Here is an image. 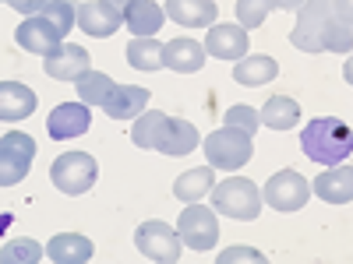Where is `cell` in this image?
Returning a JSON list of instances; mask_svg holds the SVG:
<instances>
[{
	"label": "cell",
	"mask_w": 353,
	"mask_h": 264,
	"mask_svg": "<svg viewBox=\"0 0 353 264\" xmlns=\"http://www.w3.org/2000/svg\"><path fill=\"white\" fill-rule=\"evenodd\" d=\"M304 4H307V0H269L272 11H290V14H297Z\"/></svg>",
	"instance_id": "obj_34"
},
{
	"label": "cell",
	"mask_w": 353,
	"mask_h": 264,
	"mask_svg": "<svg viewBox=\"0 0 353 264\" xmlns=\"http://www.w3.org/2000/svg\"><path fill=\"white\" fill-rule=\"evenodd\" d=\"M301 120V102L290 96H272L261 106V124L269 131H293Z\"/></svg>",
	"instance_id": "obj_24"
},
{
	"label": "cell",
	"mask_w": 353,
	"mask_h": 264,
	"mask_svg": "<svg viewBox=\"0 0 353 264\" xmlns=\"http://www.w3.org/2000/svg\"><path fill=\"white\" fill-rule=\"evenodd\" d=\"M223 120H226V127H237V131H248L251 138H254V131H258V124H261V113H254L251 106H230L226 113H223Z\"/></svg>",
	"instance_id": "obj_29"
},
{
	"label": "cell",
	"mask_w": 353,
	"mask_h": 264,
	"mask_svg": "<svg viewBox=\"0 0 353 264\" xmlns=\"http://www.w3.org/2000/svg\"><path fill=\"white\" fill-rule=\"evenodd\" d=\"M124 25V14L117 11L110 0H88V4H78V28L96 39H110L117 28Z\"/></svg>",
	"instance_id": "obj_14"
},
{
	"label": "cell",
	"mask_w": 353,
	"mask_h": 264,
	"mask_svg": "<svg viewBox=\"0 0 353 264\" xmlns=\"http://www.w3.org/2000/svg\"><path fill=\"white\" fill-rule=\"evenodd\" d=\"M269 0H237V18L244 28H258L265 18H269Z\"/></svg>",
	"instance_id": "obj_30"
},
{
	"label": "cell",
	"mask_w": 353,
	"mask_h": 264,
	"mask_svg": "<svg viewBox=\"0 0 353 264\" xmlns=\"http://www.w3.org/2000/svg\"><path fill=\"white\" fill-rule=\"evenodd\" d=\"M311 190L321 197V201H329V204H346L353 201V166H329V169H321L314 176V184Z\"/></svg>",
	"instance_id": "obj_17"
},
{
	"label": "cell",
	"mask_w": 353,
	"mask_h": 264,
	"mask_svg": "<svg viewBox=\"0 0 353 264\" xmlns=\"http://www.w3.org/2000/svg\"><path fill=\"white\" fill-rule=\"evenodd\" d=\"M131 141L138 148H152V152H163V155H191L201 138L194 131V124L188 120H176V116H166L159 109H145L134 127H131Z\"/></svg>",
	"instance_id": "obj_2"
},
{
	"label": "cell",
	"mask_w": 353,
	"mask_h": 264,
	"mask_svg": "<svg viewBox=\"0 0 353 264\" xmlns=\"http://www.w3.org/2000/svg\"><path fill=\"white\" fill-rule=\"evenodd\" d=\"M110 4H113V8H117V11H121V14H124V8H128V4H131V0H110Z\"/></svg>",
	"instance_id": "obj_36"
},
{
	"label": "cell",
	"mask_w": 353,
	"mask_h": 264,
	"mask_svg": "<svg viewBox=\"0 0 353 264\" xmlns=\"http://www.w3.org/2000/svg\"><path fill=\"white\" fill-rule=\"evenodd\" d=\"M219 14L216 0H166V18L184 28H212Z\"/></svg>",
	"instance_id": "obj_18"
},
{
	"label": "cell",
	"mask_w": 353,
	"mask_h": 264,
	"mask_svg": "<svg viewBox=\"0 0 353 264\" xmlns=\"http://www.w3.org/2000/svg\"><path fill=\"white\" fill-rule=\"evenodd\" d=\"M212 190V166H198V169H188L181 180L173 184V197L181 204H194L201 197H209Z\"/></svg>",
	"instance_id": "obj_25"
},
{
	"label": "cell",
	"mask_w": 353,
	"mask_h": 264,
	"mask_svg": "<svg viewBox=\"0 0 353 264\" xmlns=\"http://www.w3.org/2000/svg\"><path fill=\"white\" fill-rule=\"evenodd\" d=\"M332 11H336L339 21L353 25V0H332Z\"/></svg>",
	"instance_id": "obj_33"
},
{
	"label": "cell",
	"mask_w": 353,
	"mask_h": 264,
	"mask_svg": "<svg viewBox=\"0 0 353 264\" xmlns=\"http://www.w3.org/2000/svg\"><path fill=\"white\" fill-rule=\"evenodd\" d=\"M149 99L152 92L149 88H138V85H113L110 88V96L103 99V113L113 116V120H134L138 113L149 109Z\"/></svg>",
	"instance_id": "obj_15"
},
{
	"label": "cell",
	"mask_w": 353,
	"mask_h": 264,
	"mask_svg": "<svg viewBox=\"0 0 353 264\" xmlns=\"http://www.w3.org/2000/svg\"><path fill=\"white\" fill-rule=\"evenodd\" d=\"M39 257H43V247L36 240H8L4 250H0L4 264H36Z\"/></svg>",
	"instance_id": "obj_28"
},
{
	"label": "cell",
	"mask_w": 353,
	"mask_h": 264,
	"mask_svg": "<svg viewBox=\"0 0 353 264\" xmlns=\"http://www.w3.org/2000/svg\"><path fill=\"white\" fill-rule=\"evenodd\" d=\"M4 4L14 8V11H21V14L28 18V14H39V11L50 4V0H4Z\"/></svg>",
	"instance_id": "obj_32"
},
{
	"label": "cell",
	"mask_w": 353,
	"mask_h": 264,
	"mask_svg": "<svg viewBox=\"0 0 353 264\" xmlns=\"http://www.w3.org/2000/svg\"><path fill=\"white\" fill-rule=\"evenodd\" d=\"M74 21H78V8L71 4V0H50L39 14H28V18L18 25L14 43H18L25 53L46 56V53H53L57 46L64 43V36L71 32Z\"/></svg>",
	"instance_id": "obj_3"
},
{
	"label": "cell",
	"mask_w": 353,
	"mask_h": 264,
	"mask_svg": "<svg viewBox=\"0 0 353 264\" xmlns=\"http://www.w3.org/2000/svg\"><path fill=\"white\" fill-rule=\"evenodd\" d=\"M163 67L176 71V74H194L205 67V46L181 36V39H170L163 46Z\"/></svg>",
	"instance_id": "obj_19"
},
{
	"label": "cell",
	"mask_w": 353,
	"mask_h": 264,
	"mask_svg": "<svg viewBox=\"0 0 353 264\" xmlns=\"http://www.w3.org/2000/svg\"><path fill=\"white\" fill-rule=\"evenodd\" d=\"M36 159V141L21 134V131H11L0 138V184L4 187H14L25 180L28 166Z\"/></svg>",
	"instance_id": "obj_10"
},
{
	"label": "cell",
	"mask_w": 353,
	"mask_h": 264,
	"mask_svg": "<svg viewBox=\"0 0 353 264\" xmlns=\"http://www.w3.org/2000/svg\"><path fill=\"white\" fill-rule=\"evenodd\" d=\"M113 85H117V81H113L110 74H103V71H88V74H81V78L74 81L78 99H81L85 106H103V99L110 96Z\"/></svg>",
	"instance_id": "obj_27"
},
{
	"label": "cell",
	"mask_w": 353,
	"mask_h": 264,
	"mask_svg": "<svg viewBox=\"0 0 353 264\" xmlns=\"http://www.w3.org/2000/svg\"><path fill=\"white\" fill-rule=\"evenodd\" d=\"M181 232L170 229L166 222L152 219V222H141L134 232V247L145 261H156V264H173L181 257Z\"/></svg>",
	"instance_id": "obj_8"
},
{
	"label": "cell",
	"mask_w": 353,
	"mask_h": 264,
	"mask_svg": "<svg viewBox=\"0 0 353 264\" xmlns=\"http://www.w3.org/2000/svg\"><path fill=\"white\" fill-rule=\"evenodd\" d=\"M176 232H181L184 247L191 250H212L216 240H219V219L212 208H205V204H188L181 212V222H176Z\"/></svg>",
	"instance_id": "obj_11"
},
{
	"label": "cell",
	"mask_w": 353,
	"mask_h": 264,
	"mask_svg": "<svg viewBox=\"0 0 353 264\" xmlns=\"http://www.w3.org/2000/svg\"><path fill=\"white\" fill-rule=\"evenodd\" d=\"M205 53L216 60H241L248 53V28L244 25H212L205 36Z\"/></svg>",
	"instance_id": "obj_16"
},
{
	"label": "cell",
	"mask_w": 353,
	"mask_h": 264,
	"mask_svg": "<svg viewBox=\"0 0 353 264\" xmlns=\"http://www.w3.org/2000/svg\"><path fill=\"white\" fill-rule=\"evenodd\" d=\"M261 197L269 201V208H276V212H301L311 197V184L297 169H279L276 176H269Z\"/></svg>",
	"instance_id": "obj_9"
},
{
	"label": "cell",
	"mask_w": 353,
	"mask_h": 264,
	"mask_svg": "<svg viewBox=\"0 0 353 264\" xmlns=\"http://www.w3.org/2000/svg\"><path fill=\"white\" fill-rule=\"evenodd\" d=\"M201 148H205V159H209L212 169H241L254 155V141H251L248 131H237V127L223 124L219 131H212L201 141Z\"/></svg>",
	"instance_id": "obj_6"
},
{
	"label": "cell",
	"mask_w": 353,
	"mask_h": 264,
	"mask_svg": "<svg viewBox=\"0 0 353 264\" xmlns=\"http://www.w3.org/2000/svg\"><path fill=\"white\" fill-rule=\"evenodd\" d=\"M88 127H92V113L88 106L78 99V102H61L50 116H46V134L53 141H71V138H81Z\"/></svg>",
	"instance_id": "obj_12"
},
{
	"label": "cell",
	"mask_w": 353,
	"mask_h": 264,
	"mask_svg": "<svg viewBox=\"0 0 353 264\" xmlns=\"http://www.w3.org/2000/svg\"><path fill=\"white\" fill-rule=\"evenodd\" d=\"M36 113V92L21 81H0V120H25Z\"/></svg>",
	"instance_id": "obj_21"
},
{
	"label": "cell",
	"mask_w": 353,
	"mask_h": 264,
	"mask_svg": "<svg viewBox=\"0 0 353 264\" xmlns=\"http://www.w3.org/2000/svg\"><path fill=\"white\" fill-rule=\"evenodd\" d=\"M343 78L353 85V56H346V64H343Z\"/></svg>",
	"instance_id": "obj_35"
},
{
	"label": "cell",
	"mask_w": 353,
	"mask_h": 264,
	"mask_svg": "<svg viewBox=\"0 0 353 264\" xmlns=\"http://www.w3.org/2000/svg\"><path fill=\"white\" fill-rule=\"evenodd\" d=\"M50 180L53 187L68 194V197H78V194H88L99 180V166L88 152H64L61 159H53L50 166Z\"/></svg>",
	"instance_id": "obj_7"
},
{
	"label": "cell",
	"mask_w": 353,
	"mask_h": 264,
	"mask_svg": "<svg viewBox=\"0 0 353 264\" xmlns=\"http://www.w3.org/2000/svg\"><path fill=\"white\" fill-rule=\"evenodd\" d=\"M92 254H96L92 240L81 236V232H57L46 243V257L57 264H85V261H92Z\"/></svg>",
	"instance_id": "obj_20"
},
{
	"label": "cell",
	"mask_w": 353,
	"mask_h": 264,
	"mask_svg": "<svg viewBox=\"0 0 353 264\" xmlns=\"http://www.w3.org/2000/svg\"><path fill=\"white\" fill-rule=\"evenodd\" d=\"M276 74H279V64H276V56H269V53L244 56V60H237V67H233V81L244 85V88H261V85H269Z\"/></svg>",
	"instance_id": "obj_23"
},
{
	"label": "cell",
	"mask_w": 353,
	"mask_h": 264,
	"mask_svg": "<svg viewBox=\"0 0 353 264\" xmlns=\"http://www.w3.org/2000/svg\"><path fill=\"white\" fill-rule=\"evenodd\" d=\"M261 190L248 180V176H230V180L212 187V208L226 219L237 222H254L261 212Z\"/></svg>",
	"instance_id": "obj_5"
},
{
	"label": "cell",
	"mask_w": 353,
	"mask_h": 264,
	"mask_svg": "<svg viewBox=\"0 0 353 264\" xmlns=\"http://www.w3.org/2000/svg\"><path fill=\"white\" fill-rule=\"evenodd\" d=\"M230 261H258V264H265V257L251 247H230L226 254H219V264H230Z\"/></svg>",
	"instance_id": "obj_31"
},
{
	"label": "cell",
	"mask_w": 353,
	"mask_h": 264,
	"mask_svg": "<svg viewBox=\"0 0 353 264\" xmlns=\"http://www.w3.org/2000/svg\"><path fill=\"white\" fill-rule=\"evenodd\" d=\"M124 21L134 36H156L166 21V8H159L156 0H131L124 8Z\"/></svg>",
	"instance_id": "obj_22"
},
{
	"label": "cell",
	"mask_w": 353,
	"mask_h": 264,
	"mask_svg": "<svg viewBox=\"0 0 353 264\" xmlns=\"http://www.w3.org/2000/svg\"><path fill=\"white\" fill-rule=\"evenodd\" d=\"M124 56L134 71H159L163 67V43H156L152 36H138L128 43Z\"/></svg>",
	"instance_id": "obj_26"
},
{
	"label": "cell",
	"mask_w": 353,
	"mask_h": 264,
	"mask_svg": "<svg viewBox=\"0 0 353 264\" xmlns=\"http://www.w3.org/2000/svg\"><path fill=\"white\" fill-rule=\"evenodd\" d=\"M43 67H46V74L53 81H78L81 74L92 71V67H88V50L74 46V43H61L53 53H46Z\"/></svg>",
	"instance_id": "obj_13"
},
{
	"label": "cell",
	"mask_w": 353,
	"mask_h": 264,
	"mask_svg": "<svg viewBox=\"0 0 353 264\" xmlns=\"http://www.w3.org/2000/svg\"><path fill=\"white\" fill-rule=\"evenodd\" d=\"M290 43L304 53H353V25L336 18L332 0H307L297 11Z\"/></svg>",
	"instance_id": "obj_1"
},
{
	"label": "cell",
	"mask_w": 353,
	"mask_h": 264,
	"mask_svg": "<svg viewBox=\"0 0 353 264\" xmlns=\"http://www.w3.org/2000/svg\"><path fill=\"white\" fill-rule=\"evenodd\" d=\"M301 148L318 166H339L353 155V127L339 116H314L301 127Z\"/></svg>",
	"instance_id": "obj_4"
}]
</instances>
